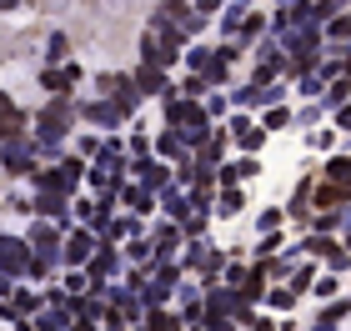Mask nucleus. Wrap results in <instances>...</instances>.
I'll use <instances>...</instances> for the list:
<instances>
[{
  "label": "nucleus",
  "mask_w": 351,
  "mask_h": 331,
  "mask_svg": "<svg viewBox=\"0 0 351 331\" xmlns=\"http://www.w3.org/2000/svg\"><path fill=\"white\" fill-rule=\"evenodd\" d=\"M206 116H226V96H211V101H206Z\"/></svg>",
  "instance_id": "09e8293b"
},
{
  "label": "nucleus",
  "mask_w": 351,
  "mask_h": 331,
  "mask_svg": "<svg viewBox=\"0 0 351 331\" xmlns=\"http://www.w3.org/2000/svg\"><path fill=\"white\" fill-rule=\"evenodd\" d=\"M141 321L156 326V331H176V326H181V317H171L166 306H146V317H141Z\"/></svg>",
  "instance_id": "4be33fe9"
},
{
  "label": "nucleus",
  "mask_w": 351,
  "mask_h": 331,
  "mask_svg": "<svg viewBox=\"0 0 351 331\" xmlns=\"http://www.w3.org/2000/svg\"><path fill=\"white\" fill-rule=\"evenodd\" d=\"M211 206H216V216H241V206H246V196L236 191V181H226V186H221V196L211 201Z\"/></svg>",
  "instance_id": "ddd939ff"
},
{
  "label": "nucleus",
  "mask_w": 351,
  "mask_h": 331,
  "mask_svg": "<svg viewBox=\"0 0 351 331\" xmlns=\"http://www.w3.org/2000/svg\"><path fill=\"white\" fill-rule=\"evenodd\" d=\"M36 151H40V140L30 136V140H5V151H0V166L10 171V176H30V171H36Z\"/></svg>",
  "instance_id": "7ed1b4c3"
},
{
  "label": "nucleus",
  "mask_w": 351,
  "mask_h": 331,
  "mask_svg": "<svg viewBox=\"0 0 351 331\" xmlns=\"http://www.w3.org/2000/svg\"><path fill=\"white\" fill-rule=\"evenodd\" d=\"M15 136H25V110L0 106V140H15Z\"/></svg>",
  "instance_id": "dca6fc26"
},
{
  "label": "nucleus",
  "mask_w": 351,
  "mask_h": 331,
  "mask_svg": "<svg viewBox=\"0 0 351 331\" xmlns=\"http://www.w3.org/2000/svg\"><path fill=\"white\" fill-rule=\"evenodd\" d=\"M71 125H75V106H71V96H66V90H60V96H56V101L45 106L40 116H36V140H40L45 151H56L60 140L71 136Z\"/></svg>",
  "instance_id": "f257e3e1"
},
{
  "label": "nucleus",
  "mask_w": 351,
  "mask_h": 331,
  "mask_svg": "<svg viewBox=\"0 0 351 331\" xmlns=\"http://www.w3.org/2000/svg\"><path fill=\"white\" fill-rule=\"evenodd\" d=\"M236 140H241V151H261V146H266V125H246Z\"/></svg>",
  "instance_id": "393cba45"
},
{
  "label": "nucleus",
  "mask_w": 351,
  "mask_h": 331,
  "mask_svg": "<svg viewBox=\"0 0 351 331\" xmlns=\"http://www.w3.org/2000/svg\"><path fill=\"white\" fill-rule=\"evenodd\" d=\"M10 302H15L21 317H36V311H40V296H30V291H10Z\"/></svg>",
  "instance_id": "cd10ccee"
},
{
  "label": "nucleus",
  "mask_w": 351,
  "mask_h": 331,
  "mask_svg": "<svg viewBox=\"0 0 351 331\" xmlns=\"http://www.w3.org/2000/svg\"><path fill=\"white\" fill-rule=\"evenodd\" d=\"M121 196H125V206H131V211H146V216L156 211V191H146L141 181L136 186H121Z\"/></svg>",
  "instance_id": "f3484780"
},
{
  "label": "nucleus",
  "mask_w": 351,
  "mask_h": 331,
  "mask_svg": "<svg viewBox=\"0 0 351 331\" xmlns=\"http://www.w3.org/2000/svg\"><path fill=\"white\" fill-rule=\"evenodd\" d=\"M261 30H266V21H261V15H246V21H241V30H236V36H241V40H256Z\"/></svg>",
  "instance_id": "72a5a7b5"
},
{
  "label": "nucleus",
  "mask_w": 351,
  "mask_h": 331,
  "mask_svg": "<svg viewBox=\"0 0 351 331\" xmlns=\"http://www.w3.org/2000/svg\"><path fill=\"white\" fill-rule=\"evenodd\" d=\"M201 261H206V246L196 241V236H191V246H186V271H196Z\"/></svg>",
  "instance_id": "f704fd0d"
},
{
  "label": "nucleus",
  "mask_w": 351,
  "mask_h": 331,
  "mask_svg": "<svg viewBox=\"0 0 351 331\" xmlns=\"http://www.w3.org/2000/svg\"><path fill=\"white\" fill-rule=\"evenodd\" d=\"M306 251H311V256H331L337 246H331V236H311V241H306Z\"/></svg>",
  "instance_id": "58836bf2"
},
{
  "label": "nucleus",
  "mask_w": 351,
  "mask_h": 331,
  "mask_svg": "<svg viewBox=\"0 0 351 331\" xmlns=\"http://www.w3.org/2000/svg\"><path fill=\"white\" fill-rule=\"evenodd\" d=\"M86 286H90V276H86V271H66V291H71V296H75V291H86Z\"/></svg>",
  "instance_id": "79ce46f5"
},
{
  "label": "nucleus",
  "mask_w": 351,
  "mask_h": 331,
  "mask_svg": "<svg viewBox=\"0 0 351 331\" xmlns=\"http://www.w3.org/2000/svg\"><path fill=\"white\" fill-rule=\"evenodd\" d=\"M246 125H251L246 116H226V131H231V136H241V131H246Z\"/></svg>",
  "instance_id": "3c124183"
},
{
  "label": "nucleus",
  "mask_w": 351,
  "mask_h": 331,
  "mask_svg": "<svg viewBox=\"0 0 351 331\" xmlns=\"http://www.w3.org/2000/svg\"><path fill=\"white\" fill-rule=\"evenodd\" d=\"M121 271V256H116V241H95L90 261H86V276H90V291H106V281Z\"/></svg>",
  "instance_id": "f03ea898"
},
{
  "label": "nucleus",
  "mask_w": 351,
  "mask_h": 331,
  "mask_svg": "<svg viewBox=\"0 0 351 331\" xmlns=\"http://www.w3.org/2000/svg\"><path fill=\"white\" fill-rule=\"evenodd\" d=\"M261 125H266V131H281V125H291V110H286V106H271L266 116H261Z\"/></svg>",
  "instance_id": "c85d7f7f"
},
{
  "label": "nucleus",
  "mask_w": 351,
  "mask_h": 331,
  "mask_svg": "<svg viewBox=\"0 0 351 331\" xmlns=\"http://www.w3.org/2000/svg\"><path fill=\"white\" fill-rule=\"evenodd\" d=\"M156 151L166 156V161H186V146H181V131L176 125H166L161 136H156Z\"/></svg>",
  "instance_id": "a211bd4d"
},
{
  "label": "nucleus",
  "mask_w": 351,
  "mask_h": 331,
  "mask_svg": "<svg viewBox=\"0 0 351 331\" xmlns=\"http://www.w3.org/2000/svg\"><path fill=\"white\" fill-rule=\"evenodd\" d=\"M191 10H196V15H211V10H221V0H196Z\"/></svg>",
  "instance_id": "864d4df0"
},
{
  "label": "nucleus",
  "mask_w": 351,
  "mask_h": 331,
  "mask_svg": "<svg viewBox=\"0 0 351 331\" xmlns=\"http://www.w3.org/2000/svg\"><path fill=\"white\" fill-rule=\"evenodd\" d=\"M15 5H21V0H0V10H15Z\"/></svg>",
  "instance_id": "4d7b16f0"
},
{
  "label": "nucleus",
  "mask_w": 351,
  "mask_h": 331,
  "mask_svg": "<svg viewBox=\"0 0 351 331\" xmlns=\"http://www.w3.org/2000/svg\"><path fill=\"white\" fill-rule=\"evenodd\" d=\"M60 166H66V176H71V186H75V181H81V176H86V166H81V156H66V161H60Z\"/></svg>",
  "instance_id": "37998d69"
},
{
  "label": "nucleus",
  "mask_w": 351,
  "mask_h": 331,
  "mask_svg": "<svg viewBox=\"0 0 351 331\" xmlns=\"http://www.w3.org/2000/svg\"><path fill=\"white\" fill-rule=\"evenodd\" d=\"M261 231H271V226H281V211H261V221H256Z\"/></svg>",
  "instance_id": "603ef678"
},
{
  "label": "nucleus",
  "mask_w": 351,
  "mask_h": 331,
  "mask_svg": "<svg viewBox=\"0 0 351 331\" xmlns=\"http://www.w3.org/2000/svg\"><path fill=\"white\" fill-rule=\"evenodd\" d=\"M322 36H331V40H351V15H337V21H331Z\"/></svg>",
  "instance_id": "2f4dec72"
},
{
  "label": "nucleus",
  "mask_w": 351,
  "mask_h": 331,
  "mask_svg": "<svg viewBox=\"0 0 351 331\" xmlns=\"http://www.w3.org/2000/svg\"><path fill=\"white\" fill-rule=\"evenodd\" d=\"M176 246H181V226H176V221H161V231H156V241H151V251H156V261H166V256H176Z\"/></svg>",
  "instance_id": "f8f14e48"
},
{
  "label": "nucleus",
  "mask_w": 351,
  "mask_h": 331,
  "mask_svg": "<svg viewBox=\"0 0 351 331\" xmlns=\"http://www.w3.org/2000/svg\"><path fill=\"white\" fill-rule=\"evenodd\" d=\"M25 261H30L25 241H15V236H0V271H5V276H25Z\"/></svg>",
  "instance_id": "0eeeda50"
},
{
  "label": "nucleus",
  "mask_w": 351,
  "mask_h": 331,
  "mask_svg": "<svg viewBox=\"0 0 351 331\" xmlns=\"http://www.w3.org/2000/svg\"><path fill=\"white\" fill-rule=\"evenodd\" d=\"M95 241H101V236H95L90 226L71 231V236H66V251H60V261H66V266H86V261H90V251H95Z\"/></svg>",
  "instance_id": "39448f33"
},
{
  "label": "nucleus",
  "mask_w": 351,
  "mask_h": 331,
  "mask_svg": "<svg viewBox=\"0 0 351 331\" xmlns=\"http://www.w3.org/2000/svg\"><path fill=\"white\" fill-rule=\"evenodd\" d=\"M30 211L51 216V221H60V226H66V221H71V211H66V196H60V191H40L36 201H30Z\"/></svg>",
  "instance_id": "9b49d317"
},
{
  "label": "nucleus",
  "mask_w": 351,
  "mask_h": 331,
  "mask_svg": "<svg viewBox=\"0 0 351 331\" xmlns=\"http://www.w3.org/2000/svg\"><path fill=\"white\" fill-rule=\"evenodd\" d=\"M40 81H45V90H56V96H60V90L71 96V86L81 81V66H75V60H66V66H60V60H56V66H45Z\"/></svg>",
  "instance_id": "1a4fd4ad"
},
{
  "label": "nucleus",
  "mask_w": 351,
  "mask_h": 331,
  "mask_svg": "<svg viewBox=\"0 0 351 331\" xmlns=\"http://www.w3.org/2000/svg\"><path fill=\"white\" fill-rule=\"evenodd\" d=\"M131 171H136V181L146 186V191H161V186L171 181V171H166L161 161H151V156H136V161H131Z\"/></svg>",
  "instance_id": "9d476101"
},
{
  "label": "nucleus",
  "mask_w": 351,
  "mask_h": 331,
  "mask_svg": "<svg viewBox=\"0 0 351 331\" xmlns=\"http://www.w3.org/2000/svg\"><path fill=\"white\" fill-rule=\"evenodd\" d=\"M45 56H51V66H56V60L66 56V36H51V40H45Z\"/></svg>",
  "instance_id": "c03bdc74"
},
{
  "label": "nucleus",
  "mask_w": 351,
  "mask_h": 331,
  "mask_svg": "<svg viewBox=\"0 0 351 331\" xmlns=\"http://www.w3.org/2000/svg\"><path fill=\"white\" fill-rule=\"evenodd\" d=\"M337 5H346V0H337Z\"/></svg>",
  "instance_id": "680f3d73"
},
{
  "label": "nucleus",
  "mask_w": 351,
  "mask_h": 331,
  "mask_svg": "<svg viewBox=\"0 0 351 331\" xmlns=\"http://www.w3.org/2000/svg\"><path fill=\"white\" fill-rule=\"evenodd\" d=\"M56 241H60V226H51V221H36V226H30V246L36 251H56Z\"/></svg>",
  "instance_id": "6ab92c4d"
},
{
  "label": "nucleus",
  "mask_w": 351,
  "mask_h": 331,
  "mask_svg": "<svg viewBox=\"0 0 351 331\" xmlns=\"http://www.w3.org/2000/svg\"><path fill=\"white\" fill-rule=\"evenodd\" d=\"M296 86H301V96H322L326 75H322V71H306V75H296Z\"/></svg>",
  "instance_id": "a878e982"
},
{
  "label": "nucleus",
  "mask_w": 351,
  "mask_h": 331,
  "mask_svg": "<svg viewBox=\"0 0 351 331\" xmlns=\"http://www.w3.org/2000/svg\"><path fill=\"white\" fill-rule=\"evenodd\" d=\"M136 231H141V221H136V216H116V221H106V226L95 231V236H101V241H125V236H136Z\"/></svg>",
  "instance_id": "4468645a"
},
{
  "label": "nucleus",
  "mask_w": 351,
  "mask_h": 331,
  "mask_svg": "<svg viewBox=\"0 0 351 331\" xmlns=\"http://www.w3.org/2000/svg\"><path fill=\"white\" fill-rule=\"evenodd\" d=\"M311 291L322 296V302H326V296H337V276H316V281H311Z\"/></svg>",
  "instance_id": "e433bc0d"
},
{
  "label": "nucleus",
  "mask_w": 351,
  "mask_h": 331,
  "mask_svg": "<svg viewBox=\"0 0 351 331\" xmlns=\"http://www.w3.org/2000/svg\"><path fill=\"white\" fill-rule=\"evenodd\" d=\"M326 261H331V271H341V266H351V251H331Z\"/></svg>",
  "instance_id": "8fccbe9b"
},
{
  "label": "nucleus",
  "mask_w": 351,
  "mask_h": 331,
  "mask_svg": "<svg viewBox=\"0 0 351 331\" xmlns=\"http://www.w3.org/2000/svg\"><path fill=\"white\" fill-rule=\"evenodd\" d=\"M75 116H81V121H90V125H101V131H116V125L125 121L121 110H116V101H110V96L90 101V106H81V110H75Z\"/></svg>",
  "instance_id": "423d86ee"
},
{
  "label": "nucleus",
  "mask_w": 351,
  "mask_h": 331,
  "mask_svg": "<svg viewBox=\"0 0 351 331\" xmlns=\"http://www.w3.org/2000/svg\"><path fill=\"white\" fill-rule=\"evenodd\" d=\"M341 101H351V75H346V81H337V86L326 90V106H331V110H337Z\"/></svg>",
  "instance_id": "473e14b6"
},
{
  "label": "nucleus",
  "mask_w": 351,
  "mask_h": 331,
  "mask_svg": "<svg viewBox=\"0 0 351 331\" xmlns=\"http://www.w3.org/2000/svg\"><path fill=\"white\" fill-rule=\"evenodd\" d=\"M131 81H136L141 96H161V90L171 86V81H166V66H156V60H141V71L131 75Z\"/></svg>",
  "instance_id": "6e6552de"
},
{
  "label": "nucleus",
  "mask_w": 351,
  "mask_h": 331,
  "mask_svg": "<svg viewBox=\"0 0 351 331\" xmlns=\"http://www.w3.org/2000/svg\"><path fill=\"white\" fill-rule=\"evenodd\" d=\"M231 101H236V106H261V86H236Z\"/></svg>",
  "instance_id": "c756f323"
},
{
  "label": "nucleus",
  "mask_w": 351,
  "mask_h": 331,
  "mask_svg": "<svg viewBox=\"0 0 351 331\" xmlns=\"http://www.w3.org/2000/svg\"><path fill=\"white\" fill-rule=\"evenodd\" d=\"M181 96H186V101H196V96H206V75H191V81L181 86Z\"/></svg>",
  "instance_id": "4c0bfd02"
},
{
  "label": "nucleus",
  "mask_w": 351,
  "mask_h": 331,
  "mask_svg": "<svg viewBox=\"0 0 351 331\" xmlns=\"http://www.w3.org/2000/svg\"><path fill=\"white\" fill-rule=\"evenodd\" d=\"M276 5H291V0H276Z\"/></svg>",
  "instance_id": "13d9d810"
},
{
  "label": "nucleus",
  "mask_w": 351,
  "mask_h": 331,
  "mask_svg": "<svg viewBox=\"0 0 351 331\" xmlns=\"http://www.w3.org/2000/svg\"><path fill=\"white\" fill-rule=\"evenodd\" d=\"M161 5H166V10L176 15V21H181V15H186V0H161Z\"/></svg>",
  "instance_id": "5fc2aeb1"
},
{
  "label": "nucleus",
  "mask_w": 351,
  "mask_h": 331,
  "mask_svg": "<svg viewBox=\"0 0 351 331\" xmlns=\"http://www.w3.org/2000/svg\"><path fill=\"white\" fill-rule=\"evenodd\" d=\"M241 5H251V0H241Z\"/></svg>",
  "instance_id": "052dcab7"
},
{
  "label": "nucleus",
  "mask_w": 351,
  "mask_h": 331,
  "mask_svg": "<svg viewBox=\"0 0 351 331\" xmlns=\"http://www.w3.org/2000/svg\"><path fill=\"white\" fill-rule=\"evenodd\" d=\"M266 302L276 306V311H291V306H296V291H286V286H276V291H266Z\"/></svg>",
  "instance_id": "7c9ffc66"
},
{
  "label": "nucleus",
  "mask_w": 351,
  "mask_h": 331,
  "mask_svg": "<svg viewBox=\"0 0 351 331\" xmlns=\"http://www.w3.org/2000/svg\"><path fill=\"white\" fill-rule=\"evenodd\" d=\"M291 276H296V281H291V291L301 296V291H306V286H311V276H316V271H311V266H296V271H291Z\"/></svg>",
  "instance_id": "ea45409f"
},
{
  "label": "nucleus",
  "mask_w": 351,
  "mask_h": 331,
  "mask_svg": "<svg viewBox=\"0 0 351 331\" xmlns=\"http://www.w3.org/2000/svg\"><path fill=\"white\" fill-rule=\"evenodd\" d=\"M136 156H151V136H146V131L131 136V161H136Z\"/></svg>",
  "instance_id": "a19ab883"
},
{
  "label": "nucleus",
  "mask_w": 351,
  "mask_h": 331,
  "mask_svg": "<svg viewBox=\"0 0 351 331\" xmlns=\"http://www.w3.org/2000/svg\"><path fill=\"white\" fill-rule=\"evenodd\" d=\"M346 45V56H341V66H346V75H351V40H341Z\"/></svg>",
  "instance_id": "6e6d98bb"
},
{
  "label": "nucleus",
  "mask_w": 351,
  "mask_h": 331,
  "mask_svg": "<svg viewBox=\"0 0 351 331\" xmlns=\"http://www.w3.org/2000/svg\"><path fill=\"white\" fill-rule=\"evenodd\" d=\"M261 296H266V266L241 276V302H261Z\"/></svg>",
  "instance_id": "aec40b11"
},
{
  "label": "nucleus",
  "mask_w": 351,
  "mask_h": 331,
  "mask_svg": "<svg viewBox=\"0 0 351 331\" xmlns=\"http://www.w3.org/2000/svg\"><path fill=\"white\" fill-rule=\"evenodd\" d=\"M241 21H246V5L236 0V5H231L226 15H221V36H236V30H241Z\"/></svg>",
  "instance_id": "b1692460"
},
{
  "label": "nucleus",
  "mask_w": 351,
  "mask_h": 331,
  "mask_svg": "<svg viewBox=\"0 0 351 331\" xmlns=\"http://www.w3.org/2000/svg\"><path fill=\"white\" fill-rule=\"evenodd\" d=\"M206 60H211L206 45H191V51H186V66H191V71H206Z\"/></svg>",
  "instance_id": "c9c22d12"
},
{
  "label": "nucleus",
  "mask_w": 351,
  "mask_h": 331,
  "mask_svg": "<svg viewBox=\"0 0 351 331\" xmlns=\"http://www.w3.org/2000/svg\"><path fill=\"white\" fill-rule=\"evenodd\" d=\"M276 246H281V236H276V226H271V231H261V246H256L261 256H271V251H276Z\"/></svg>",
  "instance_id": "a18cd8bd"
},
{
  "label": "nucleus",
  "mask_w": 351,
  "mask_h": 331,
  "mask_svg": "<svg viewBox=\"0 0 351 331\" xmlns=\"http://www.w3.org/2000/svg\"><path fill=\"white\" fill-rule=\"evenodd\" d=\"M221 151H226V131H211V140L201 146V161H206V166H221V161H226Z\"/></svg>",
  "instance_id": "5701e85b"
},
{
  "label": "nucleus",
  "mask_w": 351,
  "mask_h": 331,
  "mask_svg": "<svg viewBox=\"0 0 351 331\" xmlns=\"http://www.w3.org/2000/svg\"><path fill=\"white\" fill-rule=\"evenodd\" d=\"M346 251H351V236H346Z\"/></svg>",
  "instance_id": "bf43d9fd"
},
{
  "label": "nucleus",
  "mask_w": 351,
  "mask_h": 331,
  "mask_svg": "<svg viewBox=\"0 0 351 331\" xmlns=\"http://www.w3.org/2000/svg\"><path fill=\"white\" fill-rule=\"evenodd\" d=\"M101 96L116 101L121 116H136V106H141V90H136V81H125V75H101Z\"/></svg>",
  "instance_id": "20e7f679"
},
{
  "label": "nucleus",
  "mask_w": 351,
  "mask_h": 331,
  "mask_svg": "<svg viewBox=\"0 0 351 331\" xmlns=\"http://www.w3.org/2000/svg\"><path fill=\"white\" fill-rule=\"evenodd\" d=\"M337 125H341V131H351V101L337 106Z\"/></svg>",
  "instance_id": "de8ad7c7"
},
{
  "label": "nucleus",
  "mask_w": 351,
  "mask_h": 331,
  "mask_svg": "<svg viewBox=\"0 0 351 331\" xmlns=\"http://www.w3.org/2000/svg\"><path fill=\"white\" fill-rule=\"evenodd\" d=\"M311 201H316V206H346V191H341V186H322Z\"/></svg>",
  "instance_id": "bb28decb"
},
{
  "label": "nucleus",
  "mask_w": 351,
  "mask_h": 331,
  "mask_svg": "<svg viewBox=\"0 0 351 331\" xmlns=\"http://www.w3.org/2000/svg\"><path fill=\"white\" fill-rule=\"evenodd\" d=\"M351 317V302H331L326 296V306H322V317H316V326H341Z\"/></svg>",
  "instance_id": "412c9836"
},
{
  "label": "nucleus",
  "mask_w": 351,
  "mask_h": 331,
  "mask_svg": "<svg viewBox=\"0 0 351 331\" xmlns=\"http://www.w3.org/2000/svg\"><path fill=\"white\" fill-rule=\"evenodd\" d=\"M30 181H36L40 191H71V176H66V166H51V171H30Z\"/></svg>",
  "instance_id": "2eb2a0df"
},
{
  "label": "nucleus",
  "mask_w": 351,
  "mask_h": 331,
  "mask_svg": "<svg viewBox=\"0 0 351 331\" xmlns=\"http://www.w3.org/2000/svg\"><path fill=\"white\" fill-rule=\"evenodd\" d=\"M326 176H331V181H346V176H351V161H331Z\"/></svg>",
  "instance_id": "49530a36"
}]
</instances>
